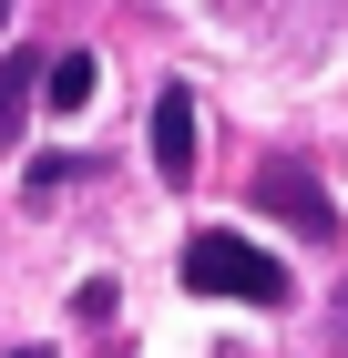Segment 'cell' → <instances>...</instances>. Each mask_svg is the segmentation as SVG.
Wrapping results in <instances>:
<instances>
[{
    "instance_id": "1",
    "label": "cell",
    "mask_w": 348,
    "mask_h": 358,
    "mask_svg": "<svg viewBox=\"0 0 348 358\" xmlns=\"http://www.w3.org/2000/svg\"><path fill=\"white\" fill-rule=\"evenodd\" d=\"M185 287L195 297H246V307H287V266H277L267 246H246V236H225V225H205L185 246Z\"/></svg>"
},
{
    "instance_id": "2",
    "label": "cell",
    "mask_w": 348,
    "mask_h": 358,
    "mask_svg": "<svg viewBox=\"0 0 348 358\" xmlns=\"http://www.w3.org/2000/svg\"><path fill=\"white\" fill-rule=\"evenodd\" d=\"M256 205H267L277 225H297V236H318V246L338 236V205H328V185H318L307 164H287V154H277V164L256 174Z\"/></svg>"
},
{
    "instance_id": "3",
    "label": "cell",
    "mask_w": 348,
    "mask_h": 358,
    "mask_svg": "<svg viewBox=\"0 0 348 358\" xmlns=\"http://www.w3.org/2000/svg\"><path fill=\"white\" fill-rule=\"evenodd\" d=\"M154 174H164V185L195 174V92H185V83L154 92Z\"/></svg>"
},
{
    "instance_id": "4",
    "label": "cell",
    "mask_w": 348,
    "mask_h": 358,
    "mask_svg": "<svg viewBox=\"0 0 348 358\" xmlns=\"http://www.w3.org/2000/svg\"><path fill=\"white\" fill-rule=\"evenodd\" d=\"M41 72H52V62H41V52H21V41L0 52V154L21 143V123H31V92H41Z\"/></svg>"
},
{
    "instance_id": "5",
    "label": "cell",
    "mask_w": 348,
    "mask_h": 358,
    "mask_svg": "<svg viewBox=\"0 0 348 358\" xmlns=\"http://www.w3.org/2000/svg\"><path fill=\"white\" fill-rule=\"evenodd\" d=\"M92 83H103V62H92V52H62L52 72H41V92H52V113H82V103H92Z\"/></svg>"
},
{
    "instance_id": "6",
    "label": "cell",
    "mask_w": 348,
    "mask_h": 358,
    "mask_svg": "<svg viewBox=\"0 0 348 358\" xmlns=\"http://www.w3.org/2000/svg\"><path fill=\"white\" fill-rule=\"evenodd\" d=\"M82 174H92L82 154H41V164H31V205H52V194H72Z\"/></svg>"
},
{
    "instance_id": "7",
    "label": "cell",
    "mask_w": 348,
    "mask_h": 358,
    "mask_svg": "<svg viewBox=\"0 0 348 358\" xmlns=\"http://www.w3.org/2000/svg\"><path fill=\"white\" fill-rule=\"evenodd\" d=\"M328 358H348V297H338V317H328Z\"/></svg>"
},
{
    "instance_id": "8",
    "label": "cell",
    "mask_w": 348,
    "mask_h": 358,
    "mask_svg": "<svg viewBox=\"0 0 348 358\" xmlns=\"http://www.w3.org/2000/svg\"><path fill=\"white\" fill-rule=\"evenodd\" d=\"M11 358H52V348H11Z\"/></svg>"
},
{
    "instance_id": "9",
    "label": "cell",
    "mask_w": 348,
    "mask_h": 358,
    "mask_svg": "<svg viewBox=\"0 0 348 358\" xmlns=\"http://www.w3.org/2000/svg\"><path fill=\"white\" fill-rule=\"evenodd\" d=\"M0 31H11V0H0Z\"/></svg>"
}]
</instances>
